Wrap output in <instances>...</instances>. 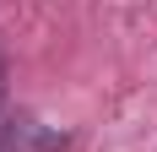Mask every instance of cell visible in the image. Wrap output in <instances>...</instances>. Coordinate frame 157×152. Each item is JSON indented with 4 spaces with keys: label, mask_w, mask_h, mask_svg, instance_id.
I'll return each instance as SVG.
<instances>
[{
    "label": "cell",
    "mask_w": 157,
    "mask_h": 152,
    "mask_svg": "<svg viewBox=\"0 0 157 152\" xmlns=\"http://www.w3.org/2000/svg\"><path fill=\"white\" fill-rule=\"evenodd\" d=\"M65 136L38 125L33 114H6L0 120V152H60Z\"/></svg>",
    "instance_id": "6da1fadb"
},
{
    "label": "cell",
    "mask_w": 157,
    "mask_h": 152,
    "mask_svg": "<svg viewBox=\"0 0 157 152\" xmlns=\"http://www.w3.org/2000/svg\"><path fill=\"white\" fill-rule=\"evenodd\" d=\"M11 114V103H6V54H0V120Z\"/></svg>",
    "instance_id": "7a4b0ae2"
}]
</instances>
